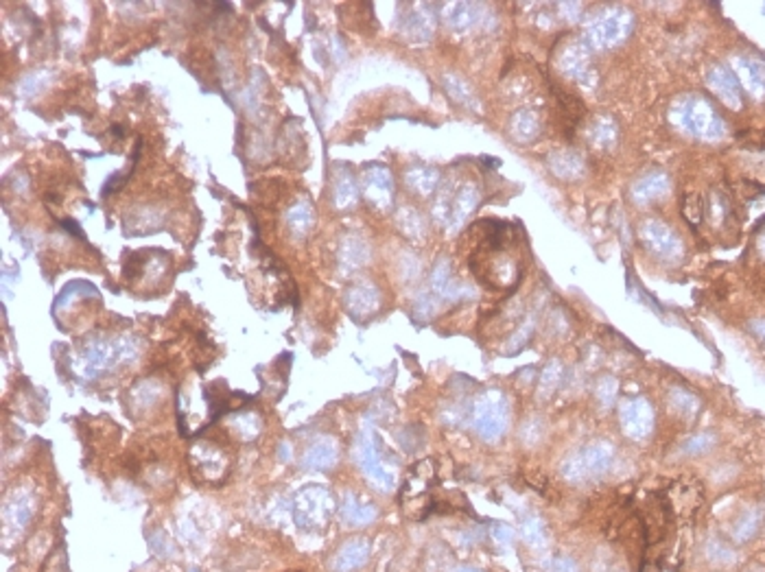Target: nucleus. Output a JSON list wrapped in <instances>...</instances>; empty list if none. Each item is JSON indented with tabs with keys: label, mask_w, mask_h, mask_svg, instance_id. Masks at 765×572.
Returning <instances> with one entry per match:
<instances>
[{
	"label": "nucleus",
	"mask_w": 765,
	"mask_h": 572,
	"mask_svg": "<svg viewBox=\"0 0 765 572\" xmlns=\"http://www.w3.org/2000/svg\"><path fill=\"white\" fill-rule=\"evenodd\" d=\"M433 483H435V470H433V463L429 459L416 463L413 468L409 470V474L405 478V485H402V492H400V500H402V507H405L407 516H413V518L422 520L431 511V504H433L431 487H433Z\"/></svg>",
	"instance_id": "nucleus-1"
}]
</instances>
